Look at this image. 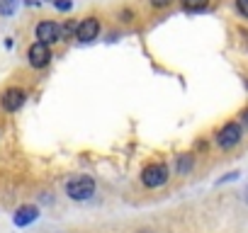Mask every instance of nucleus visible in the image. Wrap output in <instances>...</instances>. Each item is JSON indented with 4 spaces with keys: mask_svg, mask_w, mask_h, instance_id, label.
<instances>
[{
    "mask_svg": "<svg viewBox=\"0 0 248 233\" xmlns=\"http://www.w3.org/2000/svg\"><path fill=\"white\" fill-rule=\"evenodd\" d=\"M37 218H39V209H37L34 204H22V206L15 211V216H13L15 226H30V223L37 221Z\"/></svg>",
    "mask_w": 248,
    "mask_h": 233,
    "instance_id": "obj_8",
    "label": "nucleus"
},
{
    "mask_svg": "<svg viewBox=\"0 0 248 233\" xmlns=\"http://www.w3.org/2000/svg\"><path fill=\"white\" fill-rule=\"evenodd\" d=\"M241 141H243V127H241V122H226V124L214 134V144H217L221 151H233Z\"/></svg>",
    "mask_w": 248,
    "mask_h": 233,
    "instance_id": "obj_1",
    "label": "nucleus"
},
{
    "mask_svg": "<svg viewBox=\"0 0 248 233\" xmlns=\"http://www.w3.org/2000/svg\"><path fill=\"white\" fill-rule=\"evenodd\" d=\"M66 194L76 202H85L95 194V180L90 175H76L66 182Z\"/></svg>",
    "mask_w": 248,
    "mask_h": 233,
    "instance_id": "obj_2",
    "label": "nucleus"
},
{
    "mask_svg": "<svg viewBox=\"0 0 248 233\" xmlns=\"http://www.w3.org/2000/svg\"><path fill=\"white\" fill-rule=\"evenodd\" d=\"M54 8L61 13H68V10H73V0H54Z\"/></svg>",
    "mask_w": 248,
    "mask_h": 233,
    "instance_id": "obj_16",
    "label": "nucleus"
},
{
    "mask_svg": "<svg viewBox=\"0 0 248 233\" xmlns=\"http://www.w3.org/2000/svg\"><path fill=\"white\" fill-rule=\"evenodd\" d=\"M51 46H46V44H42V42H34L30 49H27V63L32 66V68H46L49 63H51Z\"/></svg>",
    "mask_w": 248,
    "mask_h": 233,
    "instance_id": "obj_6",
    "label": "nucleus"
},
{
    "mask_svg": "<svg viewBox=\"0 0 248 233\" xmlns=\"http://www.w3.org/2000/svg\"><path fill=\"white\" fill-rule=\"evenodd\" d=\"M233 10L238 13V17L248 20V0H233Z\"/></svg>",
    "mask_w": 248,
    "mask_h": 233,
    "instance_id": "obj_14",
    "label": "nucleus"
},
{
    "mask_svg": "<svg viewBox=\"0 0 248 233\" xmlns=\"http://www.w3.org/2000/svg\"><path fill=\"white\" fill-rule=\"evenodd\" d=\"M76 20H66V22H61V39L63 42H71V39H76Z\"/></svg>",
    "mask_w": 248,
    "mask_h": 233,
    "instance_id": "obj_11",
    "label": "nucleus"
},
{
    "mask_svg": "<svg viewBox=\"0 0 248 233\" xmlns=\"http://www.w3.org/2000/svg\"><path fill=\"white\" fill-rule=\"evenodd\" d=\"M173 3H175V0H149V8L158 13V10H168Z\"/></svg>",
    "mask_w": 248,
    "mask_h": 233,
    "instance_id": "obj_13",
    "label": "nucleus"
},
{
    "mask_svg": "<svg viewBox=\"0 0 248 233\" xmlns=\"http://www.w3.org/2000/svg\"><path fill=\"white\" fill-rule=\"evenodd\" d=\"M241 37L246 39V49H248V29H241Z\"/></svg>",
    "mask_w": 248,
    "mask_h": 233,
    "instance_id": "obj_18",
    "label": "nucleus"
},
{
    "mask_svg": "<svg viewBox=\"0 0 248 233\" xmlns=\"http://www.w3.org/2000/svg\"><path fill=\"white\" fill-rule=\"evenodd\" d=\"M25 100H27V92L22 87H10V90H5L3 95H0V107H3L5 112H17L25 104Z\"/></svg>",
    "mask_w": 248,
    "mask_h": 233,
    "instance_id": "obj_7",
    "label": "nucleus"
},
{
    "mask_svg": "<svg viewBox=\"0 0 248 233\" xmlns=\"http://www.w3.org/2000/svg\"><path fill=\"white\" fill-rule=\"evenodd\" d=\"M17 8H20V0H0V15H3V17L15 15Z\"/></svg>",
    "mask_w": 248,
    "mask_h": 233,
    "instance_id": "obj_12",
    "label": "nucleus"
},
{
    "mask_svg": "<svg viewBox=\"0 0 248 233\" xmlns=\"http://www.w3.org/2000/svg\"><path fill=\"white\" fill-rule=\"evenodd\" d=\"M170 177V168L166 163H151L141 170V185L149 187V189H158L168 182Z\"/></svg>",
    "mask_w": 248,
    "mask_h": 233,
    "instance_id": "obj_3",
    "label": "nucleus"
},
{
    "mask_svg": "<svg viewBox=\"0 0 248 233\" xmlns=\"http://www.w3.org/2000/svg\"><path fill=\"white\" fill-rule=\"evenodd\" d=\"M185 13H204L209 8V0H178Z\"/></svg>",
    "mask_w": 248,
    "mask_h": 233,
    "instance_id": "obj_10",
    "label": "nucleus"
},
{
    "mask_svg": "<svg viewBox=\"0 0 248 233\" xmlns=\"http://www.w3.org/2000/svg\"><path fill=\"white\" fill-rule=\"evenodd\" d=\"M97 37H100V20H97L95 15L83 17V20L78 22V27H76V39H78L80 44H90V42H95Z\"/></svg>",
    "mask_w": 248,
    "mask_h": 233,
    "instance_id": "obj_5",
    "label": "nucleus"
},
{
    "mask_svg": "<svg viewBox=\"0 0 248 233\" xmlns=\"http://www.w3.org/2000/svg\"><path fill=\"white\" fill-rule=\"evenodd\" d=\"M117 17H119V22H134L137 13H134L132 8H122V10L117 13Z\"/></svg>",
    "mask_w": 248,
    "mask_h": 233,
    "instance_id": "obj_15",
    "label": "nucleus"
},
{
    "mask_svg": "<svg viewBox=\"0 0 248 233\" xmlns=\"http://www.w3.org/2000/svg\"><path fill=\"white\" fill-rule=\"evenodd\" d=\"M34 37H37V42H42V44H46V46H54V44L63 42V39H61V22L42 20V22L34 27Z\"/></svg>",
    "mask_w": 248,
    "mask_h": 233,
    "instance_id": "obj_4",
    "label": "nucleus"
},
{
    "mask_svg": "<svg viewBox=\"0 0 248 233\" xmlns=\"http://www.w3.org/2000/svg\"><path fill=\"white\" fill-rule=\"evenodd\" d=\"M238 122H241V127H243V129H248V107H246V109H241Z\"/></svg>",
    "mask_w": 248,
    "mask_h": 233,
    "instance_id": "obj_17",
    "label": "nucleus"
},
{
    "mask_svg": "<svg viewBox=\"0 0 248 233\" xmlns=\"http://www.w3.org/2000/svg\"><path fill=\"white\" fill-rule=\"evenodd\" d=\"M243 202L248 204V187H246V192H243Z\"/></svg>",
    "mask_w": 248,
    "mask_h": 233,
    "instance_id": "obj_19",
    "label": "nucleus"
},
{
    "mask_svg": "<svg viewBox=\"0 0 248 233\" xmlns=\"http://www.w3.org/2000/svg\"><path fill=\"white\" fill-rule=\"evenodd\" d=\"M195 170V153H180L175 158V175H190Z\"/></svg>",
    "mask_w": 248,
    "mask_h": 233,
    "instance_id": "obj_9",
    "label": "nucleus"
},
{
    "mask_svg": "<svg viewBox=\"0 0 248 233\" xmlns=\"http://www.w3.org/2000/svg\"><path fill=\"white\" fill-rule=\"evenodd\" d=\"M243 83H246V90H248V75H246V78H243Z\"/></svg>",
    "mask_w": 248,
    "mask_h": 233,
    "instance_id": "obj_21",
    "label": "nucleus"
},
{
    "mask_svg": "<svg viewBox=\"0 0 248 233\" xmlns=\"http://www.w3.org/2000/svg\"><path fill=\"white\" fill-rule=\"evenodd\" d=\"M139 233H154V231H151V228H144V231H139Z\"/></svg>",
    "mask_w": 248,
    "mask_h": 233,
    "instance_id": "obj_20",
    "label": "nucleus"
}]
</instances>
